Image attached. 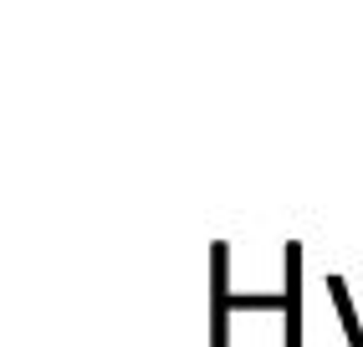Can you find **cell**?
<instances>
[{
    "label": "cell",
    "mask_w": 363,
    "mask_h": 347,
    "mask_svg": "<svg viewBox=\"0 0 363 347\" xmlns=\"http://www.w3.org/2000/svg\"><path fill=\"white\" fill-rule=\"evenodd\" d=\"M302 240L281 245V347H302Z\"/></svg>",
    "instance_id": "obj_2"
},
{
    "label": "cell",
    "mask_w": 363,
    "mask_h": 347,
    "mask_svg": "<svg viewBox=\"0 0 363 347\" xmlns=\"http://www.w3.org/2000/svg\"><path fill=\"white\" fill-rule=\"evenodd\" d=\"M240 312H281L277 291H240L230 276V240L210 245V347H230V322Z\"/></svg>",
    "instance_id": "obj_1"
},
{
    "label": "cell",
    "mask_w": 363,
    "mask_h": 347,
    "mask_svg": "<svg viewBox=\"0 0 363 347\" xmlns=\"http://www.w3.org/2000/svg\"><path fill=\"white\" fill-rule=\"evenodd\" d=\"M328 296H333V312H337V322H343V337H348V347H363V317H358V307H353V291H348V281L337 276V271H328Z\"/></svg>",
    "instance_id": "obj_3"
}]
</instances>
